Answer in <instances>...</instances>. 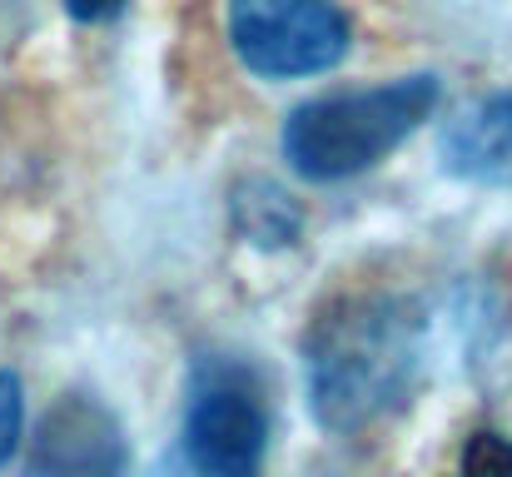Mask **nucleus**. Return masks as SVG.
<instances>
[{"label": "nucleus", "instance_id": "obj_2", "mask_svg": "<svg viewBox=\"0 0 512 477\" xmlns=\"http://www.w3.org/2000/svg\"><path fill=\"white\" fill-rule=\"evenodd\" d=\"M438 75H403L363 90H334L304 100L284 120V159L309 184H339L408 145L438 110Z\"/></svg>", "mask_w": 512, "mask_h": 477}, {"label": "nucleus", "instance_id": "obj_6", "mask_svg": "<svg viewBox=\"0 0 512 477\" xmlns=\"http://www.w3.org/2000/svg\"><path fill=\"white\" fill-rule=\"evenodd\" d=\"M438 164L463 184L512 189V90L463 105L438 130Z\"/></svg>", "mask_w": 512, "mask_h": 477}, {"label": "nucleus", "instance_id": "obj_5", "mask_svg": "<svg viewBox=\"0 0 512 477\" xmlns=\"http://www.w3.org/2000/svg\"><path fill=\"white\" fill-rule=\"evenodd\" d=\"M20 477H130V438L90 393H60L35 423Z\"/></svg>", "mask_w": 512, "mask_h": 477}, {"label": "nucleus", "instance_id": "obj_7", "mask_svg": "<svg viewBox=\"0 0 512 477\" xmlns=\"http://www.w3.org/2000/svg\"><path fill=\"white\" fill-rule=\"evenodd\" d=\"M229 219H234L239 239L254 244V249H264V254L294 249L299 234H304V209H299V199H294L284 184L264 179V174H249V179H239V184L229 189Z\"/></svg>", "mask_w": 512, "mask_h": 477}, {"label": "nucleus", "instance_id": "obj_1", "mask_svg": "<svg viewBox=\"0 0 512 477\" xmlns=\"http://www.w3.org/2000/svg\"><path fill=\"white\" fill-rule=\"evenodd\" d=\"M304 403L324 433H358L393 413L428 358V314L408 294H334L304 328Z\"/></svg>", "mask_w": 512, "mask_h": 477}, {"label": "nucleus", "instance_id": "obj_8", "mask_svg": "<svg viewBox=\"0 0 512 477\" xmlns=\"http://www.w3.org/2000/svg\"><path fill=\"white\" fill-rule=\"evenodd\" d=\"M458 477H512V438L483 428L463 443V458H458Z\"/></svg>", "mask_w": 512, "mask_h": 477}, {"label": "nucleus", "instance_id": "obj_9", "mask_svg": "<svg viewBox=\"0 0 512 477\" xmlns=\"http://www.w3.org/2000/svg\"><path fill=\"white\" fill-rule=\"evenodd\" d=\"M20 428H25V393L15 373H0V468L10 463V453L20 448Z\"/></svg>", "mask_w": 512, "mask_h": 477}, {"label": "nucleus", "instance_id": "obj_4", "mask_svg": "<svg viewBox=\"0 0 512 477\" xmlns=\"http://www.w3.org/2000/svg\"><path fill=\"white\" fill-rule=\"evenodd\" d=\"M229 45L259 80H309L348 55L353 25L334 0H229Z\"/></svg>", "mask_w": 512, "mask_h": 477}, {"label": "nucleus", "instance_id": "obj_3", "mask_svg": "<svg viewBox=\"0 0 512 477\" xmlns=\"http://www.w3.org/2000/svg\"><path fill=\"white\" fill-rule=\"evenodd\" d=\"M269 458V413L234 363H199L165 477H259Z\"/></svg>", "mask_w": 512, "mask_h": 477}, {"label": "nucleus", "instance_id": "obj_10", "mask_svg": "<svg viewBox=\"0 0 512 477\" xmlns=\"http://www.w3.org/2000/svg\"><path fill=\"white\" fill-rule=\"evenodd\" d=\"M60 5H65V15L80 20V25H105V20H115V15L125 10V0H60Z\"/></svg>", "mask_w": 512, "mask_h": 477}]
</instances>
